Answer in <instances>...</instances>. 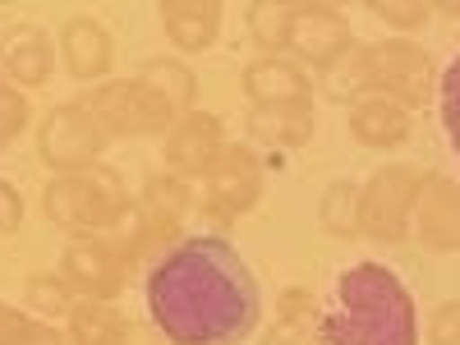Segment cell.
I'll use <instances>...</instances> for the list:
<instances>
[{
	"label": "cell",
	"mask_w": 460,
	"mask_h": 345,
	"mask_svg": "<svg viewBox=\"0 0 460 345\" xmlns=\"http://www.w3.org/2000/svg\"><path fill=\"white\" fill-rule=\"evenodd\" d=\"M336 299H341V318L332 336L341 345H414L419 341L414 299L387 267L359 262L350 272H341Z\"/></svg>",
	"instance_id": "cell-2"
},
{
	"label": "cell",
	"mask_w": 460,
	"mask_h": 345,
	"mask_svg": "<svg viewBox=\"0 0 460 345\" xmlns=\"http://www.w3.org/2000/svg\"><path fill=\"white\" fill-rule=\"evenodd\" d=\"M19 217H23V208H19V194L0 180V230H14L19 226Z\"/></svg>",
	"instance_id": "cell-15"
},
{
	"label": "cell",
	"mask_w": 460,
	"mask_h": 345,
	"mask_svg": "<svg viewBox=\"0 0 460 345\" xmlns=\"http://www.w3.org/2000/svg\"><path fill=\"white\" fill-rule=\"evenodd\" d=\"M249 93L258 102H304L309 97V84L299 79V69H290L281 60H262L249 69Z\"/></svg>",
	"instance_id": "cell-7"
},
{
	"label": "cell",
	"mask_w": 460,
	"mask_h": 345,
	"mask_svg": "<svg viewBox=\"0 0 460 345\" xmlns=\"http://www.w3.org/2000/svg\"><path fill=\"white\" fill-rule=\"evenodd\" d=\"M65 56H69V69L79 74V79H93V74L106 69V37L97 23L88 19H74L65 28Z\"/></svg>",
	"instance_id": "cell-6"
},
{
	"label": "cell",
	"mask_w": 460,
	"mask_h": 345,
	"mask_svg": "<svg viewBox=\"0 0 460 345\" xmlns=\"http://www.w3.org/2000/svg\"><path fill=\"white\" fill-rule=\"evenodd\" d=\"M290 19H295L290 10H253L249 23H253V32L262 37V42L277 47V42H286V37H290Z\"/></svg>",
	"instance_id": "cell-12"
},
{
	"label": "cell",
	"mask_w": 460,
	"mask_h": 345,
	"mask_svg": "<svg viewBox=\"0 0 460 345\" xmlns=\"http://www.w3.org/2000/svg\"><path fill=\"white\" fill-rule=\"evenodd\" d=\"M166 28H171V37H175V42L180 47H208L212 42V28H217V10L212 5H199L194 14H184L180 5H171L166 10Z\"/></svg>",
	"instance_id": "cell-10"
},
{
	"label": "cell",
	"mask_w": 460,
	"mask_h": 345,
	"mask_svg": "<svg viewBox=\"0 0 460 345\" xmlns=\"http://www.w3.org/2000/svg\"><path fill=\"white\" fill-rule=\"evenodd\" d=\"M79 327H88V341H79V345H120V341L102 336V332H120V323H115L111 314H97V309H88V314H79Z\"/></svg>",
	"instance_id": "cell-13"
},
{
	"label": "cell",
	"mask_w": 460,
	"mask_h": 345,
	"mask_svg": "<svg viewBox=\"0 0 460 345\" xmlns=\"http://www.w3.org/2000/svg\"><path fill=\"white\" fill-rule=\"evenodd\" d=\"M442 125L451 134V147L460 152V56L442 74Z\"/></svg>",
	"instance_id": "cell-11"
},
{
	"label": "cell",
	"mask_w": 460,
	"mask_h": 345,
	"mask_svg": "<svg viewBox=\"0 0 460 345\" xmlns=\"http://www.w3.org/2000/svg\"><path fill=\"white\" fill-rule=\"evenodd\" d=\"M290 37H295V47L304 56H314V60H332V51L341 47V37H345V23L327 10H304L299 19H290Z\"/></svg>",
	"instance_id": "cell-5"
},
{
	"label": "cell",
	"mask_w": 460,
	"mask_h": 345,
	"mask_svg": "<svg viewBox=\"0 0 460 345\" xmlns=\"http://www.w3.org/2000/svg\"><path fill=\"white\" fill-rule=\"evenodd\" d=\"M5 60L10 74L23 84H42L51 74V42L37 28H19L14 37H5Z\"/></svg>",
	"instance_id": "cell-4"
},
{
	"label": "cell",
	"mask_w": 460,
	"mask_h": 345,
	"mask_svg": "<svg viewBox=\"0 0 460 345\" xmlns=\"http://www.w3.org/2000/svg\"><path fill=\"white\" fill-rule=\"evenodd\" d=\"M147 314L171 345H244L262 323V290L230 240L194 235L152 267Z\"/></svg>",
	"instance_id": "cell-1"
},
{
	"label": "cell",
	"mask_w": 460,
	"mask_h": 345,
	"mask_svg": "<svg viewBox=\"0 0 460 345\" xmlns=\"http://www.w3.org/2000/svg\"><path fill=\"white\" fill-rule=\"evenodd\" d=\"M212 138H217V125L212 120H203V115H194V120H189L175 138H171V162L175 166H208V147H212Z\"/></svg>",
	"instance_id": "cell-9"
},
{
	"label": "cell",
	"mask_w": 460,
	"mask_h": 345,
	"mask_svg": "<svg viewBox=\"0 0 460 345\" xmlns=\"http://www.w3.org/2000/svg\"><path fill=\"white\" fill-rule=\"evenodd\" d=\"M355 134H359L364 143H396V138L405 134V115L392 111L387 102H364V106L355 111Z\"/></svg>",
	"instance_id": "cell-8"
},
{
	"label": "cell",
	"mask_w": 460,
	"mask_h": 345,
	"mask_svg": "<svg viewBox=\"0 0 460 345\" xmlns=\"http://www.w3.org/2000/svg\"><path fill=\"white\" fill-rule=\"evenodd\" d=\"M28 295H32V304H37V309H47V314L65 309V290H60L56 281H51V286H47V281H32V286H28Z\"/></svg>",
	"instance_id": "cell-14"
},
{
	"label": "cell",
	"mask_w": 460,
	"mask_h": 345,
	"mask_svg": "<svg viewBox=\"0 0 460 345\" xmlns=\"http://www.w3.org/2000/svg\"><path fill=\"white\" fill-rule=\"evenodd\" d=\"M93 152H97V134L84 120V111H74V106L56 111L51 125L42 129V157L56 166H69V162H88Z\"/></svg>",
	"instance_id": "cell-3"
}]
</instances>
